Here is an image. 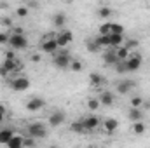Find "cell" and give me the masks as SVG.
Here are the masks:
<instances>
[{"mask_svg":"<svg viewBox=\"0 0 150 148\" xmlns=\"http://www.w3.org/2000/svg\"><path fill=\"white\" fill-rule=\"evenodd\" d=\"M21 70H23V63L19 59H16V61L4 59L0 63V77H7L9 73H19Z\"/></svg>","mask_w":150,"mask_h":148,"instance_id":"cell-1","label":"cell"},{"mask_svg":"<svg viewBox=\"0 0 150 148\" xmlns=\"http://www.w3.org/2000/svg\"><path fill=\"white\" fill-rule=\"evenodd\" d=\"M52 63H54V66H56L58 70H67V68H70L72 56H70V52H68V51H59V52H56V54H54Z\"/></svg>","mask_w":150,"mask_h":148,"instance_id":"cell-2","label":"cell"},{"mask_svg":"<svg viewBox=\"0 0 150 148\" xmlns=\"http://www.w3.org/2000/svg\"><path fill=\"white\" fill-rule=\"evenodd\" d=\"M26 131H28V136L33 138V140H40V138L47 136V127H45L44 122H32V124H28Z\"/></svg>","mask_w":150,"mask_h":148,"instance_id":"cell-3","label":"cell"},{"mask_svg":"<svg viewBox=\"0 0 150 148\" xmlns=\"http://www.w3.org/2000/svg\"><path fill=\"white\" fill-rule=\"evenodd\" d=\"M9 47L12 51H25L28 47V38L25 35H11L9 37Z\"/></svg>","mask_w":150,"mask_h":148,"instance_id":"cell-4","label":"cell"},{"mask_svg":"<svg viewBox=\"0 0 150 148\" xmlns=\"http://www.w3.org/2000/svg\"><path fill=\"white\" fill-rule=\"evenodd\" d=\"M124 63H126V70H127V72H138V70L142 68L143 59H142L140 54H133V52H131V56H129Z\"/></svg>","mask_w":150,"mask_h":148,"instance_id":"cell-5","label":"cell"},{"mask_svg":"<svg viewBox=\"0 0 150 148\" xmlns=\"http://www.w3.org/2000/svg\"><path fill=\"white\" fill-rule=\"evenodd\" d=\"M11 89L12 91H18V92H23L26 89H30V78L28 77H16L11 80Z\"/></svg>","mask_w":150,"mask_h":148,"instance_id":"cell-6","label":"cell"},{"mask_svg":"<svg viewBox=\"0 0 150 148\" xmlns=\"http://www.w3.org/2000/svg\"><path fill=\"white\" fill-rule=\"evenodd\" d=\"M54 40H56V44H58L59 49H65V47L74 40V33H72L70 30H61V32L54 37Z\"/></svg>","mask_w":150,"mask_h":148,"instance_id":"cell-7","label":"cell"},{"mask_svg":"<svg viewBox=\"0 0 150 148\" xmlns=\"http://www.w3.org/2000/svg\"><path fill=\"white\" fill-rule=\"evenodd\" d=\"M65 120H67V113H65L63 110H56V111H52V113L49 115L47 124H49L51 127H58V125H61Z\"/></svg>","mask_w":150,"mask_h":148,"instance_id":"cell-8","label":"cell"},{"mask_svg":"<svg viewBox=\"0 0 150 148\" xmlns=\"http://www.w3.org/2000/svg\"><path fill=\"white\" fill-rule=\"evenodd\" d=\"M44 106H45V101L42 98H38V96H33V98H30L26 101V110L28 111H38V110H42Z\"/></svg>","mask_w":150,"mask_h":148,"instance_id":"cell-9","label":"cell"},{"mask_svg":"<svg viewBox=\"0 0 150 148\" xmlns=\"http://www.w3.org/2000/svg\"><path fill=\"white\" fill-rule=\"evenodd\" d=\"M80 122H82V125H84L86 131H94V129L101 124V120H100L96 115H89V117H86V118L80 120Z\"/></svg>","mask_w":150,"mask_h":148,"instance_id":"cell-10","label":"cell"},{"mask_svg":"<svg viewBox=\"0 0 150 148\" xmlns=\"http://www.w3.org/2000/svg\"><path fill=\"white\" fill-rule=\"evenodd\" d=\"M134 85H136L134 80H120L117 82V94H129Z\"/></svg>","mask_w":150,"mask_h":148,"instance_id":"cell-11","label":"cell"},{"mask_svg":"<svg viewBox=\"0 0 150 148\" xmlns=\"http://www.w3.org/2000/svg\"><path fill=\"white\" fill-rule=\"evenodd\" d=\"M98 101H100L101 106H112L113 103H115V96H113V92H110V91H103V92H100Z\"/></svg>","mask_w":150,"mask_h":148,"instance_id":"cell-12","label":"cell"},{"mask_svg":"<svg viewBox=\"0 0 150 148\" xmlns=\"http://www.w3.org/2000/svg\"><path fill=\"white\" fill-rule=\"evenodd\" d=\"M42 51L45 54H56L59 51V47H58V44H56L54 38H47V40L42 42Z\"/></svg>","mask_w":150,"mask_h":148,"instance_id":"cell-13","label":"cell"},{"mask_svg":"<svg viewBox=\"0 0 150 148\" xmlns=\"http://www.w3.org/2000/svg\"><path fill=\"white\" fill-rule=\"evenodd\" d=\"M103 63H105V65H110V66H115V65L119 63L115 49H112V47H110L107 52H103Z\"/></svg>","mask_w":150,"mask_h":148,"instance_id":"cell-14","label":"cell"},{"mask_svg":"<svg viewBox=\"0 0 150 148\" xmlns=\"http://www.w3.org/2000/svg\"><path fill=\"white\" fill-rule=\"evenodd\" d=\"M103 129H105L108 134H113V132L119 129V122H117V118H105V120H103Z\"/></svg>","mask_w":150,"mask_h":148,"instance_id":"cell-15","label":"cell"},{"mask_svg":"<svg viewBox=\"0 0 150 148\" xmlns=\"http://www.w3.org/2000/svg\"><path fill=\"white\" fill-rule=\"evenodd\" d=\"M52 25L56 28H65V25H67V14L65 12H56L52 16Z\"/></svg>","mask_w":150,"mask_h":148,"instance_id":"cell-16","label":"cell"},{"mask_svg":"<svg viewBox=\"0 0 150 148\" xmlns=\"http://www.w3.org/2000/svg\"><path fill=\"white\" fill-rule=\"evenodd\" d=\"M25 138L23 136H19V134H14L12 138H11V141L5 145L7 148H25Z\"/></svg>","mask_w":150,"mask_h":148,"instance_id":"cell-17","label":"cell"},{"mask_svg":"<svg viewBox=\"0 0 150 148\" xmlns=\"http://www.w3.org/2000/svg\"><path fill=\"white\" fill-rule=\"evenodd\" d=\"M110 47L112 49H117L120 45H124V35H115V33H110Z\"/></svg>","mask_w":150,"mask_h":148,"instance_id":"cell-18","label":"cell"},{"mask_svg":"<svg viewBox=\"0 0 150 148\" xmlns=\"http://www.w3.org/2000/svg\"><path fill=\"white\" fill-rule=\"evenodd\" d=\"M127 117H129V120L134 124V122H140V120L143 118V111L140 110V108H131L129 113H127Z\"/></svg>","mask_w":150,"mask_h":148,"instance_id":"cell-19","label":"cell"},{"mask_svg":"<svg viewBox=\"0 0 150 148\" xmlns=\"http://www.w3.org/2000/svg\"><path fill=\"white\" fill-rule=\"evenodd\" d=\"M12 136H14V132L11 129H0V145H7Z\"/></svg>","mask_w":150,"mask_h":148,"instance_id":"cell-20","label":"cell"},{"mask_svg":"<svg viewBox=\"0 0 150 148\" xmlns=\"http://www.w3.org/2000/svg\"><path fill=\"white\" fill-rule=\"evenodd\" d=\"M103 82H105V78H103L100 73H96V72H94V73L89 75V84H91L93 87H100Z\"/></svg>","mask_w":150,"mask_h":148,"instance_id":"cell-21","label":"cell"},{"mask_svg":"<svg viewBox=\"0 0 150 148\" xmlns=\"http://www.w3.org/2000/svg\"><path fill=\"white\" fill-rule=\"evenodd\" d=\"M115 52H117V59H119V61H126V59L131 56V52H129V51H127L124 45L117 47V49H115Z\"/></svg>","mask_w":150,"mask_h":148,"instance_id":"cell-22","label":"cell"},{"mask_svg":"<svg viewBox=\"0 0 150 148\" xmlns=\"http://www.w3.org/2000/svg\"><path fill=\"white\" fill-rule=\"evenodd\" d=\"M94 42L98 44L100 49H101V47H108V49H110V37H108V35H98V37L94 38Z\"/></svg>","mask_w":150,"mask_h":148,"instance_id":"cell-23","label":"cell"},{"mask_svg":"<svg viewBox=\"0 0 150 148\" xmlns=\"http://www.w3.org/2000/svg\"><path fill=\"white\" fill-rule=\"evenodd\" d=\"M145 131H147L145 122H142V120H140V122H134V124H133V132H134V134H138V136H140V134H145Z\"/></svg>","mask_w":150,"mask_h":148,"instance_id":"cell-24","label":"cell"},{"mask_svg":"<svg viewBox=\"0 0 150 148\" xmlns=\"http://www.w3.org/2000/svg\"><path fill=\"white\" fill-rule=\"evenodd\" d=\"M112 14H113V11L110 9V7H107V5H101V7L98 9V16H100V18H103V19L110 18Z\"/></svg>","mask_w":150,"mask_h":148,"instance_id":"cell-25","label":"cell"},{"mask_svg":"<svg viewBox=\"0 0 150 148\" xmlns=\"http://www.w3.org/2000/svg\"><path fill=\"white\" fill-rule=\"evenodd\" d=\"M86 49H87L89 52H98V51H101V49L98 47V44L94 42V38H87V40H86Z\"/></svg>","mask_w":150,"mask_h":148,"instance_id":"cell-26","label":"cell"},{"mask_svg":"<svg viewBox=\"0 0 150 148\" xmlns=\"http://www.w3.org/2000/svg\"><path fill=\"white\" fill-rule=\"evenodd\" d=\"M100 106H101V105H100L98 98H89V99H87V108H89L91 111H96Z\"/></svg>","mask_w":150,"mask_h":148,"instance_id":"cell-27","label":"cell"},{"mask_svg":"<svg viewBox=\"0 0 150 148\" xmlns=\"http://www.w3.org/2000/svg\"><path fill=\"white\" fill-rule=\"evenodd\" d=\"M138 45H140V42H138V40H136V38H129V40H127V42H124V47H126V49H127V51H129V52H131V51H133V49H136V47H138Z\"/></svg>","mask_w":150,"mask_h":148,"instance_id":"cell-28","label":"cell"},{"mask_svg":"<svg viewBox=\"0 0 150 148\" xmlns=\"http://www.w3.org/2000/svg\"><path fill=\"white\" fill-rule=\"evenodd\" d=\"M110 33L124 35V25H120V23H112V32H110Z\"/></svg>","mask_w":150,"mask_h":148,"instance_id":"cell-29","label":"cell"},{"mask_svg":"<svg viewBox=\"0 0 150 148\" xmlns=\"http://www.w3.org/2000/svg\"><path fill=\"white\" fill-rule=\"evenodd\" d=\"M70 131H72V132H86V129H84V125H82L80 120H79V122H72Z\"/></svg>","mask_w":150,"mask_h":148,"instance_id":"cell-30","label":"cell"},{"mask_svg":"<svg viewBox=\"0 0 150 148\" xmlns=\"http://www.w3.org/2000/svg\"><path fill=\"white\" fill-rule=\"evenodd\" d=\"M112 32V23H103L100 26V35H110Z\"/></svg>","mask_w":150,"mask_h":148,"instance_id":"cell-31","label":"cell"},{"mask_svg":"<svg viewBox=\"0 0 150 148\" xmlns=\"http://www.w3.org/2000/svg\"><path fill=\"white\" fill-rule=\"evenodd\" d=\"M4 59H7V61H16V59H18V56H16V52H14L12 49H9V51H5V52H4Z\"/></svg>","mask_w":150,"mask_h":148,"instance_id":"cell-32","label":"cell"},{"mask_svg":"<svg viewBox=\"0 0 150 148\" xmlns=\"http://www.w3.org/2000/svg\"><path fill=\"white\" fill-rule=\"evenodd\" d=\"M142 105H143V99L140 96H133L131 98V108H140Z\"/></svg>","mask_w":150,"mask_h":148,"instance_id":"cell-33","label":"cell"},{"mask_svg":"<svg viewBox=\"0 0 150 148\" xmlns=\"http://www.w3.org/2000/svg\"><path fill=\"white\" fill-rule=\"evenodd\" d=\"M70 68L74 70V72H82V68H84V65L79 61V59H72V63H70Z\"/></svg>","mask_w":150,"mask_h":148,"instance_id":"cell-34","label":"cell"},{"mask_svg":"<svg viewBox=\"0 0 150 148\" xmlns=\"http://www.w3.org/2000/svg\"><path fill=\"white\" fill-rule=\"evenodd\" d=\"M16 16H18V18H26V16H28V7H25V5L18 7V9H16Z\"/></svg>","mask_w":150,"mask_h":148,"instance_id":"cell-35","label":"cell"},{"mask_svg":"<svg viewBox=\"0 0 150 148\" xmlns=\"http://www.w3.org/2000/svg\"><path fill=\"white\" fill-rule=\"evenodd\" d=\"M23 145H25V148H35L37 143H35V140H33V138H30V136H28V138H25V143H23Z\"/></svg>","mask_w":150,"mask_h":148,"instance_id":"cell-36","label":"cell"},{"mask_svg":"<svg viewBox=\"0 0 150 148\" xmlns=\"http://www.w3.org/2000/svg\"><path fill=\"white\" fill-rule=\"evenodd\" d=\"M115 68H117V73H126L127 70H126V63L124 61H119L117 65H115Z\"/></svg>","mask_w":150,"mask_h":148,"instance_id":"cell-37","label":"cell"},{"mask_svg":"<svg viewBox=\"0 0 150 148\" xmlns=\"http://www.w3.org/2000/svg\"><path fill=\"white\" fill-rule=\"evenodd\" d=\"M9 37L11 35H7L5 32H0V44H9Z\"/></svg>","mask_w":150,"mask_h":148,"instance_id":"cell-38","label":"cell"},{"mask_svg":"<svg viewBox=\"0 0 150 148\" xmlns=\"http://www.w3.org/2000/svg\"><path fill=\"white\" fill-rule=\"evenodd\" d=\"M12 35H25V32H23V28L14 26V28H12Z\"/></svg>","mask_w":150,"mask_h":148,"instance_id":"cell-39","label":"cell"},{"mask_svg":"<svg viewBox=\"0 0 150 148\" xmlns=\"http://www.w3.org/2000/svg\"><path fill=\"white\" fill-rule=\"evenodd\" d=\"M4 117H5V106H4V105H0V124L4 122Z\"/></svg>","mask_w":150,"mask_h":148,"instance_id":"cell-40","label":"cell"},{"mask_svg":"<svg viewBox=\"0 0 150 148\" xmlns=\"http://www.w3.org/2000/svg\"><path fill=\"white\" fill-rule=\"evenodd\" d=\"M32 61L38 63V61H40V54H33V56H32Z\"/></svg>","mask_w":150,"mask_h":148,"instance_id":"cell-41","label":"cell"},{"mask_svg":"<svg viewBox=\"0 0 150 148\" xmlns=\"http://www.w3.org/2000/svg\"><path fill=\"white\" fill-rule=\"evenodd\" d=\"M87 148H94V147H87Z\"/></svg>","mask_w":150,"mask_h":148,"instance_id":"cell-42","label":"cell"}]
</instances>
